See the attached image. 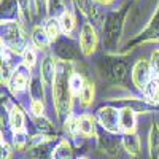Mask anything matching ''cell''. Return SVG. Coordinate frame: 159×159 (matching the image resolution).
<instances>
[{"label": "cell", "mask_w": 159, "mask_h": 159, "mask_svg": "<svg viewBox=\"0 0 159 159\" xmlns=\"http://www.w3.org/2000/svg\"><path fill=\"white\" fill-rule=\"evenodd\" d=\"M11 153H13L11 147L5 140H2V159H10L11 157Z\"/></svg>", "instance_id": "obj_26"}, {"label": "cell", "mask_w": 159, "mask_h": 159, "mask_svg": "<svg viewBox=\"0 0 159 159\" xmlns=\"http://www.w3.org/2000/svg\"><path fill=\"white\" fill-rule=\"evenodd\" d=\"M52 159H73V151L67 140H61L57 147L52 150Z\"/></svg>", "instance_id": "obj_17"}, {"label": "cell", "mask_w": 159, "mask_h": 159, "mask_svg": "<svg viewBox=\"0 0 159 159\" xmlns=\"http://www.w3.org/2000/svg\"><path fill=\"white\" fill-rule=\"evenodd\" d=\"M30 37H32L34 46H35L38 51H48V49H49L51 38L48 37V34H46V30H45L43 25H40V24L34 25V27H32V35H30Z\"/></svg>", "instance_id": "obj_8"}, {"label": "cell", "mask_w": 159, "mask_h": 159, "mask_svg": "<svg viewBox=\"0 0 159 159\" xmlns=\"http://www.w3.org/2000/svg\"><path fill=\"white\" fill-rule=\"evenodd\" d=\"M69 78L70 75L64 70V67H61L56 73L54 83H52V99H54V107L59 116H64L70 111L72 91L69 86Z\"/></svg>", "instance_id": "obj_2"}, {"label": "cell", "mask_w": 159, "mask_h": 159, "mask_svg": "<svg viewBox=\"0 0 159 159\" xmlns=\"http://www.w3.org/2000/svg\"><path fill=\"white\" fill-rule=\"evenodd\" d=\"M65 130L69 132L70 135H75L78 132V118L73 115H69L65 119Z\"/></svg>", "instance_id": "obj_21"}, {"label": "cell", "mask_w": 159, "mask_h": 159, "mask_svg": "<svg viewBox=\"0 0 159 159\" xmlns=\"http://www.w3.org/2000/svg\"><path fill=\"white\" fill-rule=\"evenodd\" d=\"M43 27H45L48 37L51 38V42H59L61 34H62V29H61V24H59V19H57V18H49V19L45 22Z\"/></svg>", "instance_id": "obj_16"}, {"label": "cell", "mask_w": 159, "mask_h": 159, "mask_svg": "<svg viewBox=\"0 0 159 159\" xmlns=\"http://www.w3.org/2000/svg\"><path fill=\"white\" fill-rule=\"evenodd\" d=\"M143 96L151 103H159V76H153L151 81L143 89Z\"/></svg>", "instance_id": "obj_15"}, {"label": "cell", "mask_w": 159, "mask_h": 159, "mask_svg": "<svg viewBox=\"0 0 159 159\" xmlns=\"http://www.w3.org/2000/svg\"><path fill=\"white\" fill-rule=\"evenodd\" d=\"M92 2L100 5V7H110V5H113L116 2V0H92Z\"/></svg>", "instance_id": "obj_27"}, {"label": "cell", "mask_w": 159, "mask_h": 159, "mask_svg": "<svg viewBox=\"0 0 159 159\" xmlns=\"http://www.w3.org/2000/svg\"><path fill=\"white\" fill-rule=\"evenodd\" d=\"M34 3H35V10L38 11L40 8H42V7L46 3V0H34Z\"/></svg>", "instance_id": "obj_28"}, {"label": "cell", "mask_w": 159, "mask_h": 159, "mask_svg": "<svg viewBox=\"0 0 159 159\" xmlns=\"http://www.w3.org/2000/svg\"><path fill=\"white\" fill-rule=\"evenodd\" d=\"M78 132L83 137H92L96 134V121L89 113H83L78 116Z\"/></svg>", "instance_id": "obj_11"}, {"label": "cell", "mask_w": 159, "mask_h": 159, "mask_svg": "<svg viewBox=\"0 0 159 159\" xmlns=\"http://www.w3.org/2000/svg\"><path fill=\"white\" fill-rule=\"evenodd\" d=\"M150 64H151V69H153L154 75H156V76H159V49H154V51L151 52Z\"/></svg>", "instance_id": "obj_23"}, {"label": "cell", "mask_w": 159, "mask_h": 159, "mask_svg": "<svg viewBox=\"0 0 159 159\" xmlns=\"http://www.w3.org/2000/svg\"><path fill=\"white\" fill-rule=\"evenodd\" d=\"M29 80H30V69H27L22 64L16 65L15 73H13V78H11V83H10L13 92L24 91L25 88H27V84H29Z\"/></svg>", "instance_id": "obj_7"}, {"label": "cell", "mask_w": 159, "mask_h": 159, "mask_svg": "<svg viewBox=\"0 0 159 159\" xmlns=\"http://www.w3.org/2000/svg\"><path fill=\"white\" fill-rule=\"evenodd\" d=\"M8 119H10V126H11L13 132H24L25 119H24V113L21 111V108H19V107L13 105V107L10 108Z\"/></svg>", "instance_id": "obj_12"}, {"label": "cell", "mask_w": 159, "mask_h": 159, "mask_svg": "<svg viewBox=\"0 0 159 159\" xmlns=\"http://www.w3.org/2000/svg\"><path fill=\"white\" fill-rule=\"evenodd\" d=\"M151 64L147 59H139L134 64V69H132V83L134 86L143 92V89L147 88V84L151 81Z\"/></svg>", "instance_id": "obj_4"}, {"label": "cell", "mask_w": 159, "mask_h": 159, "mask_svg": "<svg viewBox=\"0 0 159 159\" xmlns=\"http://www.w3.org/2000/svg\"><path fill=\"white\" fill-rule=\"evenodd\" d=\"M16 5L19 7L22 15H25V16L30 15V10H29L30 8V0H16Z\"/></svg>", "instance_id": "obj_24"}, {"label": "cell", "mask_w": 159, "mask_h": 159, "mask_svg": "<svg viewBox=\"0 0 159 159\" xmlns=\"http://www.w3.org/2000/svg\"><path fill=\"white\" fill-rule=\"evenodd\" d=\"M30 111H32L35 116H43V113H45V105H43V100L32 99V100H30Z\"/></svg>", "instance_id": "obj_22"}, {"label": "cell", "mask_w": 159, "mask_h": 159, "mask_svg": "<svg viewBox=\"0 0 159 159\" xmlns=\"http://www.w3.org/2000/svg\"><path fill=\"white\" fill-rule=\"evenodd\" d=\"M84 80L80 73H70V78H69V86H70V91H72V96H78L81 94V91L84 88Z\"/></svg>", "instance_id": "obj_19"}, {"label": "cell", "mask_w": 159, "mask_h": 159, "mask_svg": "<svg viewBox=\"0 0 159 159\" xmlns=\"http://www.w3.org/2000/svg\"><path fill=\"white\" fill-rule=\"evenodd\" d=\"M25 142H27V139H25L24 132H15V147H16L18 150H21V148L24 147Z\"/></svg>", "instance_id": "obj_25"}, {"label": "cell", "mask_w": 159, "mask_h": 159, "mask_svg": "<svg viewBox=\"0 0 159 159\" xmlns=\"http://www.w3.org/2000/svg\"><path fill=\"white\" fill-rule=\"evenodd\" d=\"M59 24H61V29H62V34L65 37H72L73 35V30L76 27V21H75V16H73V13L72 10L69 8H65L64 11H61V15H59Z\"/></svg>", "instance_id": "obj_10"}, {"label": "cell", "mask_w": 159, "mask_h": 159, "mask_svg": "<svg viewBox=\"0 0 159 159\" xmlns=\"http://www.w3.org/2000/svg\"><path fill=\"white\" fill-rule=\"evenodd\" d=\"M80 159H86V157H80Z\"/></svg>", "instance_id": "obj_29"}, {"label": "cell", "mask_w": 159, "mask_h": 159, "mask_svg": "<svg viewBox=\"0 0 159 159\" xmlns=\"http://www.w3.org/2000/svg\"><path fill=\"white\" fill-rule=\"evenodd\" d=\"M97 119L100 126L111 132V134H116L118 130H121L119 127V110H116L115 107H102L97 111Z\"/></svg>", "instance_id": "obj_5"}, {"label": "cell", "mask_w": 159, "mask_h": 159, "mask_svg": "<svg viewBox=\"0 0 159 159\" xmlns=\"http://www.w3.org/2000/svg\"><path fill=\"white\" fill-rule=\"evenodd\" d=\"M123 147L124 150L130 154V156H135L140 151V139L135 132H126L123 135Z\"/></svg>", "instance_id": "obj_13"}, {"label": "cell", "mask_w": 159, "mask_h": 159, "mask_svg": "<svg viewBox=\"0 0 159 159\" xmlns=\"http://www.w3.org/2000/svg\"><path fill=\"white\" fill-rule=\"evenodd\" d=\"M94 94H96V89H94V84L86 81L81 94H80V103L81 107H89V105L94 102Z\"/></svg>", "instance_id": "obj_18"}, {"label": "cell", "mask_w": 159, "mask_h": 159, "mask_svg": "<svg viewBox=\"0 0 159 159\" xmlns=\"http://www.w3.org/2000/svg\"><path fill=\"white\" fill-rule=\"evenodd\" d=\"M97 42H99V35L96 27L92 25L91 22H84L81 25V30H80V38H78V43H80V51L83 52V56L89 57L96 52L97 49Z\"/></svg>", "instance_id": "obj_3"}, {"label": "cell", "mask_w": 159, "mask_h": 159, "mask_svg": "<svg viewBox=\"0 0 159 159\" xmlns=\"http://www.w3.org/2000/svg\"><path fill=\"white\" fill-rule=\"evenodd\" d=\"M56 61H54V56L51 54H46L43 59H42V65H40V80L45 86H52L56 80Z\"/></svg>", "instance_id": "obj_6"}, {"label": "cell", "mask_w": 159, "mask_h": 159, "mask_svg": "<svg viewBox=\"0 0 159 159\" xmlns=\"http://www.w3.org/2000/svg\"><path fill=\"white\" fill-rule=\"evenodd\" d=\"M119 127L124 132H135V110L124 107L119 110Z\"/></svg>", "instance_id": "obj_9"}, {"label": "cell", "mask_w": 159, "mask_h": 159, "mask_svg": "<svg viewBox=\"0 0 159 159\" xmlns=\"http://www.w3.org/2000/svg\"><path fill=\"white\" fill-rule=\"evenodd\" d=\"M21 57H22V65H25L27 69H32L34 65L37 64V49L32 46V45H29L27 48L24 49V52L21 54Z\"/></svg>", "instance_id": "obj_20"}, {"label": "cell", "mask_w": 159, "mask_h": 159, "mask_svg": "<svg viewBox=\"0 0 159 159\" xmlns=\"http://www.w3.org/2000/svg\"><path fill=\"white\" fill-rule=\"evenodd\" d=\"M148 150L151 159H159V126L154 123L150 129V137H148Z\"/></svg>", "instance_id": "obj_14"}, {"label": "cell", "mask_w": 159, "mask_h": 159, "mask_svg": "<svg viewBox=\"0 0 159 159\" xmlns=\"http://www.w3.org/2000/svg\"><path fill=\"white\" fill-rule=\"evenodd\" d=\"M3 45L13 54H22L24 49L29 46L27 37L18 21L2 19V46Z\"/></svg>", "instance_id": "obj_1"}]
</instances>
